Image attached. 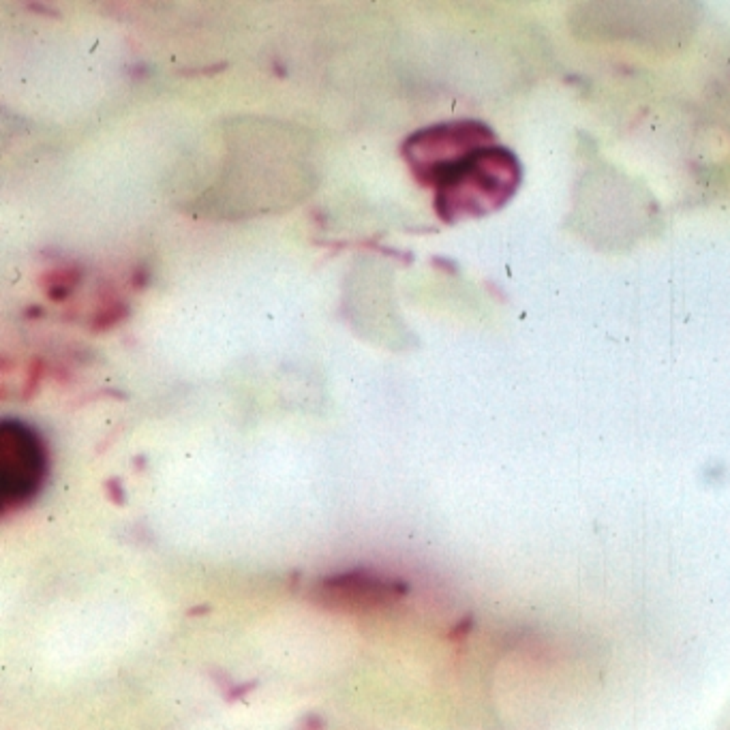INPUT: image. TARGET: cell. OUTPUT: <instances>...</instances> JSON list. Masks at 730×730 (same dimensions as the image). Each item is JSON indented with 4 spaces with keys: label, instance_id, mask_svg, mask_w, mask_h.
Wrapping results in <instances>:
<instances>
[{
    "label": "cell",
    "instance_id": "obj_3",
    "mask_svg": "<svg viewBox=\"0 0 730 730\" xmlns=\"http://www.w3.org/2000/svg\"><path fill=\"white\" fill-rule=\"evenodd\" d=\"M45 477V448L20 420L0 424V497L7 506L28 502Z\"/></svg>",
    "mask_w": 730,
    "mask_h": 730
},
{
    "label": "cell",
    "instance_id": "obj_1",
    "mask_svg": "<svg viewBox=\"0 0 730 730\" xmlns=\"http://www.w3.org/2000/svg\"><path fill=\"white\" fill-rule=\"evenodd\" d=\"M523 167L519 157L504 146H489L435 187V210L446 223L486 216L519 191Z\"/></svg>",
    "mask_w": 730,
    "mask_h": 730
},
{
    "label": "cell",
    "instance_id": "obj_2",
    "mask_svg": "<svg viewBox=\"0 0 730 730\" xmlns=\"http://www.w3.org/2000/svg\"><path fill=\"white\" fill-rule=\"evenodd\" d=\"M495 133L477 120H456L416 131L403 144V159L422 184L437 187L475 153L493 146Z\"/></svg>",
    "mask_w": 730,
    "mask_h": 730
}]
</instances>
